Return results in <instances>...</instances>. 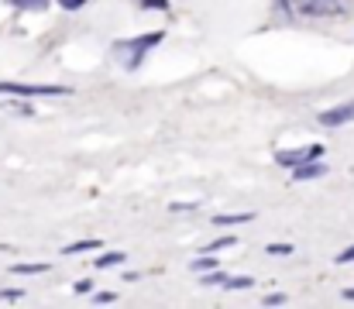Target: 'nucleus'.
<instances>
[{
  "instance_id": "nucleus-12",
  "label": "nucleus",
  "mask_w": 354,
  "mask_h": 309,
  "mask_svg": "<svg viewBox=\"0 0 354 309\" xmlns=\"http://www.w3.org/2000/svg\"><path fill=\"white\" fill-rule=\"evenodd\" d=\"M221 285H224V289H251V285H254V279H251V275H237V279H227V275H224V282H221Z\"/></svg>"
},
{
  "instance_id": "nucleus-10",
  "label": "nucleus",
  "mask_w": 354,
  "mask_h": 309,
  "mask_svg": "<svg viewBox=\"0 0 354 309\" xmlns=\"http://www.w3.org/2000/svg\"><path fill=\"white\" fill-rule=\"evenodd\" d=\"M120 261H124V251H104V254H100L93 265L104 272V268H114V265H120Z\"/></svg>"
},
{
  "instance_id": "nucleus-14",
  "label": "nucleus",
  "mask_w": 354,
  "mask_h": 309,
  "mask_svg": "<svg viewBox=\"0 0 354 309\" xmlns=\"http://www.w3.org/2000/svg\"><path fill=\"white\" fill-rule=\"evenodd\" d=\"M21 10H45L48 7V0H14Z\"/></svg>"
},
{
  "instance_id": "nucleus-1",
  "label": "nucleus",
  "mask_w": 354,
  "mask_h": 309,
  "mask_svg": "<svg viewBox=\"0 0 354 309\" xmlns=\"http://www.w3.org/2000/svg\"><path fill=\"white\" fill-rule=\"evenodd\" d=\"M0 93H14V97H66L69 86H52V83H0Z\"/></svg>"
},
{
  "instance_id": "nucleus-3",
  "label": "nucleus",
  "mask_w": 354,
  "mask_h": 309,
  "mask_svg": "<svg viewBox=\"0 0 354 309\" xmlns=\"http://www.w3.org/2000/svg\"><path fill=\"white\" fill-rule=\"evenodd\" d=\"M313 158H324V144H306V148H292V151H275V162L279 165H303V162H313Z\"/></svg>"
},
{
  "instance_id": "nucleus-13",
  "label": "nucleus",
  "mask_w": 354,
  "mask_h": 309,
  "mask_svg": "<svg viewBox=\"0 0 354 309\" xmlns=\"http://www.w3.org/2000/svg\"><path fill=\"white\" fill-rule=\"evenodd\" d=\"M221 261H214V254H203V258H196L193 261V272H214Z\"/></svg>"
},
{
  "instance_id": "nucleus-15",
  "label": "nucleus",
  "mask_w": 354,
  "mask_h": 309,
  "mask_svg": "<svg viewBox=\"0 0 354 309\" xmlns=\"http://www.w3.org/2000/svg\"><path fill=\"white\" fill-rule=\"evenodd\" d=\"M268 254H292V244H268Z\"/></svg>"
},
{
  "instance_id": "nucleus-2",
  "label": "nucleus",
  "mask_w": 354,
  "mask_h": 309,
  "mask_svg": "<svg viewBox=\"0 0 354 309\" xmlns=\"http://www.w3.org/2000/svg\"><path fill=\"white\" fill-rule=\"evenodd\" d=\"M292 14L299 17H327L341 10V0H286Z\"/></svg>"
},
{
  "instance_id": "nucleus-20",
  "label": "nucleus",
  "mask_w": 354,
  "mask_h": 309,
  "mask_svg": "<svg viewBox=\"0 0 354 309\" xmlns=\"http://www.w3.org/2000/svg\"><path fill=\"white\" fill-rule=\"evenodd\" d=\"M114 299H118L114 292H100V296H93V303H97V306H100V303H114Z\"/></svg>"
},
{
  "instance_id": "nucleus-18",
  "label": "nucleus",
  "mask_w": 354,
  "mask_h": 309,
  "mask_svg": "<svg viewBox=\"0 0 354 309\" xmlns=\"http://www.w3.org/2000/svg\"><path fill=\"white\" fill-rule=\"evenodd\" d=\"M286 303V296L282 292H272V296H265V306H282Z\"/></svg>"
},
{
  "instance_id": "nucleus-22",
  "label": "nucleus",
  "mask_w": 354,
  "mask_h": 309,
  "mask_svg": "<svg viewBox=\"0 0 354 309\" xmlns=\"http://www.w3.org/2000/svg\"><path fill=\"white\" fill-rule=\"evenodd\" d=\"M344 299H354V289H344Z\"/></svg>"
},
{
  "instance_id": "nucleus-7",
  "label": "nucleus",
  "mask_w": 354,
  "mask_h": 309,
  "mask_svg": "<svg viewBox=\"0 0 354 309\" xmlns=\"http://www.w3.org/2000/svg\"><path fill=\"white\" fill-rule=\"evenodd\" d=\"M10 272L14 275H41V272H48V261H17V265H10Z\"/></svg>"
},
{
  "instance_id": "nucleus-6",
  "label": "nucleus",
  "mask_w": 354,
  "mask_h": 309,
  "mask_svg": "<svg viewBox=\"0 0 354 309\" xmlns=\"http://www.w3.org/2000/svg\"><path fill=\"white\" fill-rule=\"evenodd\" d=\"M327 172V165L320 162V158H313V162H303V165H292V179L296 182H310V179H320Z\"/></svg>"
},
{
  "instance_id": "nucleus-16",
  "label": "nucleus",
  "mask_w": 354,
  "mask_h": 309,
  "mask_svg": "<svg viewBox=\"0 0 354 309\" xmlns=\"http://www.w3.org/2000/svg\"><path fill=\"white\" fill-rule=\"evenodd\" d=\"M90 289H93V282H90V279H80V282L73 285V292H80V296H86Z\"/></svg>"
},
{
  "instance_id": "nucleus-8",
  "label": "nucleus",
  "mask_w": 354,
  "mask_h": 309,
  "mask_svg": "<svg viewBox=\"0 0 354 309\" xmlns=\"http://www.w3.org/2000/svg\"><path fill=\"white\" fill-rule=\"evenodd\" d=\"M248 220H251V213H217L214 216L217 227H234V223H248Z\"/></svg>"
},
{
  "instance_id": "nucleus-9",
  "label": "nucleus",
  "mask_w": 354,
  "mask_h": 309,
  "mask_svg": "<svg viewBox=\"0 0 354 309\" xmlns=\"http://www.w3.org/2000/svg\"><path fill=\"white\" fill-rule=\"evenodd\" d=\"M97 247H100V241H97V237H90V241L66 244V247H62V254H83V251H97Z\"/></svg>"
},
{
  "instance_id": "nucleus-19",
  "label": "nucleus",
  "mask_w": 354,
  "mask_h": 309,
  "mask_svg": "<svg viewBox=\"0 0 354 309\" xmlns=\"http://www.w3.org/2000/svg\"><path fill=\"white\" fill-rule=\"evenodd\" d=\"M83 3H86V0H59V7H62V10H80Z\"/></svg>"
},
{
  "instance_id": "nucleus-17",
  "label": "nucleus",
  "mask_w": 354,
  "mask_h": 309,
  "mask_svg": "<svg viewBox=\"0 0 354 309\" xmlns=\"http://www.w3.org/2000/svg\"><path fill=\"white\" fill-rule=\"evenodd\" d=\"M334 261H337V265H348V261H354V244H351V247H344V251H341Z\"/></svg>"
},
{
  "instance_id": "nucleus-4",
  "label": "nucleus",
  "mask_w": 354,
  "mask_h": 309,
  "mask_svg": "<svg viewBox=\"0 0 354 309\" xmlns=\"http://www.w3.org/2000/svg\"><path fill=\"white\" fill-rule=\"evenodd\" d=\"M351 120H354V100L337 103V106H330V110L320 113V124H324V127H344V124H351Z\"/></svg>"
},
{
  "instance_id": "nucleus-21",
  "label": "nucleus",
  "mask_w": 354,
  "mask_h": 309,
  "mask_svg": "<svg viewBox=\"0 0 354 309\" xmlns=\"http://www.w3.org/2000/svg\"><path fill=\"white\" fill-rule=\"evenodd\" d=\"M0 299H21V289H3Z\"/></svg>"
},
{
  "instance_id": "nucleus-11",
  "label": "nucleus",
  "mask_w": 354,
  "mask_h": 309,
  "mask_svg": "<svg viewBox=\"0 0 354 309\" xmlns=\"http://www.w3.org/2000/svg\"><path fill=\"white\" fill-rule=\"evenodd\" d=\"M234 244H237L234 234H227V237H217V241H210V244H207V254H217V251H224V247H234Z\"/></svg>"
},
{
  "instance_id": "nucleus-5",
  "label": "nucleus",
  "mask_w": 354,
  "mask_h": 309,
  "mask_svg": "<svg viewBox=\"0 0 354 309\" xmlns=\"http://www.w3.org/2000/svg\"><path fill=\"white\" fill-rule=\"evenodd\" d=\"M165 38V31H148V35H141V38H134L127 48H131V59H127V66H138L141 62V52H148V48H155L158 41Z\"/></svg>"
}]
</instances>
